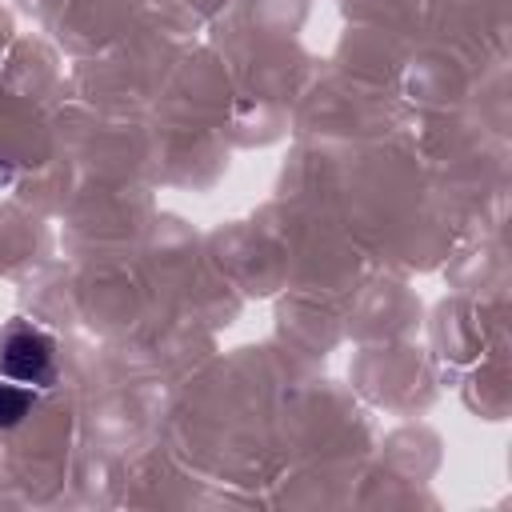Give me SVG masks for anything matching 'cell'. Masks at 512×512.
I'll use <instances>...</instances> for the list:
<instances>
[{
    "mask_svg": "<svg viewBox=\"0 0 512 512\" xmlns=\"http://www.w3.org/2000/svg\"><path fill=\"white\" fill-rule=\"evenodd\" d=\"M56 364V344L28 320H12L0 332V376L16 384H48Z\"/></svg>",
    "mask_w": 512,
    "mask_h": 512,
    "instance_id": "6da1fadb",
    "label": "cell"
},
{
    "mask_svg": "<svg viewBox=\"0 0 512 512\" xmlns=\"http://www.w3.org/2000/svg\"><path fill=\"white\" fill-rule=\"evenodd\" d=\"M32 404H36L32 388H24V384H16L8 376L0 380V428H16L32 412Z\"/></svg>",
    "mask_w": 512,
    "mask_h": 512,
    "instance_id": "7a4b0ae2",
    "label": "cell"
}]
</instances>
